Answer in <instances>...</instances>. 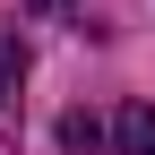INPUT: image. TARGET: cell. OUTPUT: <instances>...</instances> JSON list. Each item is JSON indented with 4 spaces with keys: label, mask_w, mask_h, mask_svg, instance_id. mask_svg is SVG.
I'll use <instances>...</instances> for the list:
<instances>
[{
    "label": "cell",
    "mask_w": 155,
    "mask_h": 155,
    "mask_svg": "<svg viewBox=\"0 0 155 155\" xmlns=\"http://www.w3.org/2000/svg\"><path fill=\"white\" fill-rule=\"evenodd\" d=\"M112 138H121V155H155V104H129Z\"/></svg>",
    "instance_id": "obj_1"
},
{
    "label": "cell",
    "mask_w": 155,
    "mask_h": 155,
    "mask_svg": "<svg viewBox=\"0 0 155 155\" xmlns=\"http://www.w3.org/2000/svg\"><path fill=\"white\" fill-rule=\"evenodd\" d=\"M17 78H26V52L0 35V112H17V104H9V95H17Z\"/></svg>",
    "instance_id": "obj_2"
},
{
    "label": "cell",
    "mask_w": 155,
    "mask_h": 155,
    "mask_svg": "<svg viewBox=\"0 0 155 155\" xmlns=\"http://www.w3.org/2000/svg\"><path fill=\"white\" fill-rule=\"evenodd\" d=\"M61 147H69V155H95V147H104V129H95L86 112H69V121H61Z\"/></svg>",
    "instance_id": "obj_3"
},
{
    "label": "cell",
    "mask_w": 155,
    "mask_h": 155,
    "mask_svg": "<svg viewBox=\"0 0 155 155\" xmlns=\"http://www.w3.org/2000/svg\"><path fill=\"white\" fill-rule=\"evenodd\" d=\"M0 155H17V112H0Z\"/></svg>",
    "instance_id": "obj_4"
},
{
    "label": "cell",
    "mask_w": 155,
    "mask_h": 155,
    "mask_svg": "<svg viewBox=\"0 0 155 155\" xmlns=\"http://www.w3.org/2000/svg\"><path fill=\"white\" fill-rule=\"evenodd\" d=\"M35 9H69V0H35Z\"/></svg>",
    "instance_id": "obj_5"
}]
</instances>
